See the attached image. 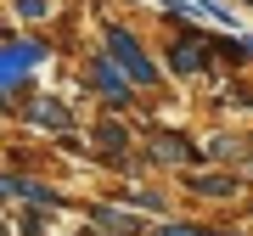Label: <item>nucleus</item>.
I'll return each instance as SVG.
<instances>
[{"label": "nucleus", "mask_w": 253, "mask_h": 236, "mask_svg": "<svg viewBox=\"0 0 253 236\" xmlns=\"http://www.w3.org/2000/svg\"><path fill=\"white\" fill-rule=\"evenodd\" d=\"M51 0H17V17H45Z\"/></svg>", "instance_id": "10"}, {"label": "nucleus", "mask_w": 253, "mask_h": 236, "mask_svg": "<svg viewBox=\"0 0 253 236\" xmlns=\"http://www.w3.org/2000/svg\"><path fill=\"white\" fill-rule=\"evenodd\" d=\"M28 118H34V124H51V129H68V113L56 107V101H34V113H28Z\"/></svg>", "instance_id": "6"}, {"label": "nucleus", "mask_w": 253, "mask_h": 236, "mask_svg": "<svg viewBox=\"0 0 253 236\" xmlns=\"http://www.w3.org/2000/svg\"><path fill=\"white\" fill-rule=\"evenodd\" d=\"M45 56V45H34V39H11L6 45V62H0V73H6V90H23V73Z\"/></svg>", "instance_id": "2"}, {"label": "nucleus", "mask_w": 253, "mask_h": 236, "mask_svg": "<svg viewBox=\"0 0 253 236\" xmlns=\"http://www.w3.org/2000/svg\"><path fill=\"white\" fill-rule=\"evenodd\" d=\"M169 68H174V73H197V68H203L197 39H180V45H169Z\"/></svg>", "instance_id": "4"}, {"label": "nucleus", "mask_w": 253, "mask_h": 236, "mask_svg": "<svg viewBox=\"0 0 253 236\" xmlns=\"http://www.w3.org/2000/svg\"><path fill=\"white\" fill-rule=\"evenodd\" d=\"M90 84L107 101H129V73H118L113 62H90Z\"/></svg>", "instance_id": "3"}, {"label": "nucleus", "mask_w": 253, "mask_h": 236, "mask_svg": "<svg viewBox=\"0 0 253 236\" xmlns=\"http://www.w3.org/2000/svg\"><path fill=\"white\" fill-rule=\"evenodd\" d=\"M96 219H101L107 231H141V219H135V214H118V208H96Z\"/></svg>", "instance_id": "7"}, {"label": "nucleus", "mask_w": 253, "mask_h": 236, "mask_svg": "<svg viewBox=\"0 0 253 236\" xmlns=\"http://www.w3.org/2000/svg\"><path fill=\"white\" fill-rule=\"evenodd\" d=\"M163 236H197V231H186V225H163Z\"/></svg>", "instance_id": "11"}, {"label": "nucleus", "mask_w": 253, "mask_h": 236, "mask_svg": "<svg viewBox=\"0 0 253 236\" xmlns=\"http://www.w3.org/2000/svg\"><path fill=\"white\" fill-rule=\"evenodd\" d=\"M107 51L118 56V68H124V73H129V79H135V84H152V79H158V68L146 62V51H141L135 39L124 34V28H113V34H107Z\"/></svg>", "instance_id": "1"}, {"label": "nucleus", "mask_w": 253, "mask_h": 236, "mask_svg": "<svg viewBox=\"0 0 253 236\" xmlns=\"http://www.w3.org/2000/svg\"><path fill=\"white\" fill-rule=\"evenodd\" d=\"M6 191H11V197H28V202H40V208H56V191L34 186V180H6Z\"/></svg>", "instance_id": "5"}, {"label": "nucleus", "mask_w": 253, "mask_h": 236, "mask_svg": "<svg viewBox=\"0 0 253 236\" xmlns=\"http://www.w3.org/2000/svg\"><path fill=\"white\" fill-rule=\"evenodd\" d=\"M197 191H208V197H219V191H225V197H231V180H214V174H203Z\"/></svg>", "instance_id": "9"}, {"label": "nucleus", "mask_w": 253, "mask_h": 236, "mask_svg": "<svg viewBox=\"0 0 253 236\" xmlns=\"http://www.w3.org/2000/svg\"><path fill=\"white\" fill-rule=\"evenodd\" d=\"M152 152L163 157V163H174V157H191V146H186V141H158Z\"/></svg>", "instance_id": "8"}]
</instances>
